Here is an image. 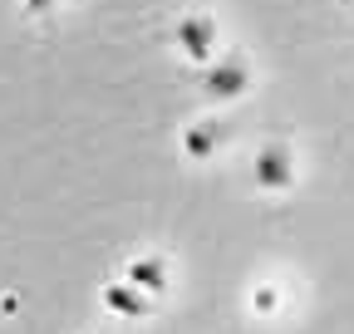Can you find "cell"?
<instances>
[{"label": "cell", "instance_id": "cell-3", "mask_svg": "<svg viewBox=\"0 0 354 334\" xmlns=\"http://www.w3.org/2000/svg\"><path fill=\"white\" fill-rule=\"evenodd\" d=\"M172 45H177V55H183L187 64H212L216 59V45H221V25H216V15H207V10H187V15H177V25H172Z\"/></svg>", "mask_w": 354, "mask_h": 334}, {"label": "cell", "instance_id": "cell-5", "mask_svg": "<svg viewBox=\"0 0 354 334\" xmlns=\"http://www.w3.org/2000/svg\"><path fill=\"white\" fill-rule=\"evenodd\" d=\"M99 300H104V310L118 315V320H153V295H148V290H138V285H128L123 275L99 290Z\"/></svg>", "mask_w": 354, "mask_h": 334}, {"label": "cell", "instance_id": "cell-6", "mask_svg": "<svg viewBox=\"0 0 354 334\" xmlns=\"http://www.w3.org/2000/svg\"><path fill=\"white\" fill-rule=\"evenodd\" d=\"M123 280L138 285V290H148V295L158 300L162 290H167V261H162V256H133V261L123 266Z\"/></svg>", "mask_w": 354, "mask_h": 334}, {"label": "cell", "instance_id": "cell-7", "mask_svg": "<svg viewBox=\"0 0 354 334\" xmlns=\"http://www.w3.org/2000/svg\"><path fill=\"white\" fill-rule=\"evenodd\" d=\"M246 305H251L256 320H276L281 305H286V300H281V285H276V280H256V285H251V295H246Z\"/></svg>", "mask_w": 354, "mask_h": 334}, {"label": "cell", "instance_id": "cell-4", "mask_svg": "<svg viewBox=\"0 0 354 334\" xmlns=\"http://www.w3.org/2000/svg\"><path fill=\"white\" fill-rule=\"evenodd\" d=\"M221 148H227V123L221 118H192L183 128V157L187 162H216Z\"/></svg>", "mask_w": 354, "mask_h": 334}, {"label": "cell", "instance_id": "cell-8", "mask_svg": "<svg viewBox=\"0 0 354 334\" xmlns=\"http://www.w3.org/2000/svg\"><path fill=\"white\" fill-rule=\"evenodd\" d=\"M55 6H59V0H20V10H25V15H50Z\"/></svg>", "mask_w": 354, "mask_h": 334}, {"label": "cell", "instance_id": "cell-2", "mask_svg": "<svg viewBox=\"0 0 354 334\" xmlns=\"http://www.w3.org/2000/svg\"><path fill=\"white\" fill-rule=\"evenodd\" d=\"M256 84V69L241 55H216L212 64H202V99L212 104H241Z\"/></svg>", "mask_w": 354, "mask_h": 334}, {"label": "cell", "instance_id": "cell-1", "mask_svg": "<svg viewBox=\"0 0 354 334\" xmlns=\"http://www.w3.org/2000/svg\"><path fill=\"white\" fill-rule=\"evenodd\" d=\"M295 182H300V162H295V148L290 143L271 138V143H261L251 153V187L256 192L286 197V192H295Z\"/></svg>", "mask_w": 354, "mask_h": 334}]
</instances>
